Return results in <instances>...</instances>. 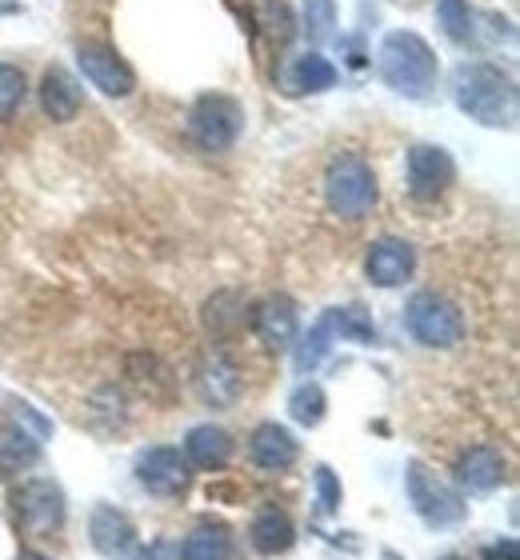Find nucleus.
Listing matches in <instances>:
<instances>
[{
    "label": "nucleus",
    "instance_id": "f257e3e1",
    "mask_svg": "<svg viewBox=\"0 0 520 560\" xmlns=\"http://www.w3.org/2000/svg\"><path fill=\"white\" fill-rule=\"evenodd\" d=\"M452 101L461 105V113H469L488 129H512L517 125V84L497 65H485V60L457 65V72H452Z\"/></svg>",
    "mask_w": 520,
    "mask_h": 560
},
{
    "label": "nucleus",
    "instance_id": "f03ea898",
    "mask_svg": "<svg viewBox=\"0 0 520 560\" xmlns=\"http://www.w3.org/2000/svg\"><path fill=\"white\" fill-rule=\"evenodd\" d=\"M377 65H381L384 84L401 96H428L432 84H437V57H432V48L425 45V36L405 33V28L384 36Z\"/></svg>",
    "mask_w": 520,
    "mask_h": 560
},
{
    "label": "nucleus",
    "instance_id": "7ed1b4c3",
    "mask_svg": "<svg viewBox=\"0 0 520 560\" xmlns=\"http://www.w3.org/2000/svg\"><path fill=\"white\" fill-rule=\"evenodd\" d=\"M324 200L345 221L369 217L377 209V173H372V164L360 161V156L333 161L328 164V176H324Z\"/></svg>",
    "mask_w": 520,
    "mask_h": 560
},
{
    "label": "nucleus",
    "instance_id": "20e7f679",
    "mask_svg": "<svg viewBox=\"0 0 520 560\" xmlns=\"http://www.w3.org/2000/svg\"><path fill=\"white\" fill-rule=\"evenodd\" d=\"M405 325L425 349H452L464 340L461 308L440 292H416L405 308Z\"/></svg>",
    "mask_w": 520,
    "mask_h": 560
},
{
    "label": "nucleus",
    "instance_id": "39448f33",
    "mask_svg": "<svg viewBox=\"0 0 520 560\" xmlns=\"http://www.w3.org/2000/svg\"><path fill=\"white\" fill-rule=\"evenodd\" d=\"M244 129V108L232 101V96H220V93H205L193 105L188 113V132L197 140L200 149L208 152H224L236 144Z\"/></svg>",
    "mask_w": 520,
    "mask_h": 560
},
{
    "label": "nucleus",
    "instance_id": "423d86ee",
    "mask_svg": "<svg viewBox=\"0 0 520 560\" xmlns=\"http://www.w3.org/2000/svg\"><path fill=\"white\" fill-rule=\"evenodd\" d=\"M408 501H413V509L425 516L428 525H437V528H449V525H457V521H464L461 492L452 489V485H444V480H440L432 468L420 465V460L408 465Z\"/></svg>",
    "mask_w": 520,
    "mask_h": 560
},
{
    "label": "nucleus",
    "instance_id": "0eeeda50",
    "mask_svg": "<svg viewBox=\"0 0 520 560\" xmlns=\"http://www.w3.org/2000/svg\"><path fill=\"white\" fill-rule=\"evenodd\" d=\"M77 65H81L84 81L101 89L104 96H128L137 89V72L128 69L125 57L116 52L113 45H101V40H84L77 48Z\"/></svg>",
    "mask_w": 520,
    "mask_h": 560
},
{
    "label": "nucleus",
    "instance_id": "6e6552de",
    "mask_svg": "<svg viewBox=\"0 0 520 560\" xmlns=\"http://www.w3.org/2000/svg\"><path fill=\"white\" fill-rule=\"evenodd\" d=\"M16 501V516H21V525L36 537H45V533H57L65 525V497L53 480H28L21 485V492L12 497Z\"/></svg>",
    "mask_w": 520,
    "mask_h": 560
},
{
    "label": "nucleus",
    "instance_id": "1a4fd4ad",
    "mask_svg": "<svg viewBox=\"0 0 520 560\" xmlns=\"http://www.w3.org/2000/svg\"><path fill=\"white\" fill-rule=\"evenodd\" d=\"M452 156L440 144H416L408 152V192L416 200H437L444 188L452 185Z\"/></svg>",
    "mask_w": 520,
    "mask_h": 560
},
{
    "label": "nucleus",
    "instance_id": "9d476101",
    "mask_svg": "<svg viewBox=\"0 0 520 560\" xmlns=\"http://www.w3.org/2000/svg\"><path fill=\"white\" fill-rule=\"evenodd\" d=\"M137 480L149 492H157V497H181V492L188 489V468L176 448L157 444V448H149V453H140Z\"/></svg>",
    "mask_w": 520,
    "mask_h": 560
},
{
    "label": "nucleus",
    "instance_id": "9b49d317",
    "mask_svg": "<svg viewBox=\"0 0 520 560\" xmlns=\"http://www.w3.org/2000/svg\"><path fill=\"white\" fill-rule=\"evenodd\" d=\"M89 533H93V545L101 557L108 560H140V545H137V528L125 513H116L108 504L93 509V521H89Z\"/></svg>",
    "mask_w": 520,
    "mask_h": 560
},
{
    "label": "nucleus",
    "instance_id": "f8f14e48",
    "mask_svg": "<svg viewBox=\"0 0 520 560\" xmlns=\"http://www.w3.org/2000/svg\"><path fill=\"white\" fill-rule=\"evenodd\" d=\"M413 265H416V253L408 241H396V236H384L377 245L369 248V260H365V272H369L372 284H381V289H396V284H405L413 277Z\"/></svg>",
    "mask_w": 520,
    "mask_h": 560
},
{
    "label": "nucleus",
    "instance_id": "ddd939ff",
    "mask_svg": "<svg viewBox=\"0 0 520 560\" xmlns=\"http://www.w3.org/2000/svg\"><path fill=\"white\" fill-rule=\"evenodd\" d=\"M253 332L265 340L268 349H292V340H297V304L289 296H268V301L256 304L253 313Z\"/></svg>",
    "mask_w": 520,
    "mask_h": 560
},
{
    "label": "nucleus",
    "instance_id": "4468645a",
    "mask_svg": "<svg viewBox=\"0 0 520 560\" xmlns=\"http://www.w3.org/2000/svg\"><path fill=\"white\" fill-rule=\"evenodd\" d=\"M457 480L469 492H493L505 480V453L493 444H476L457 460Z\"/></svg>",
    "mask_w": 520,
    "mask_h": 560
},
{
    "label": "nucleus",
    "instance_id": "2eb2a0df",
    "mask_svg": "<svg viewBox=\"0 0 520 560\" xmlns=\"http://www.w3.org/2000/svg\"><path fill=\"white\" fill-rule=\"evenodd\" d=\"M197 393L208 405H232L241 397V373L224 352H208L197 369Z\"/></svg>",
    "mask_w": 520,
    "mask_h": 560
},
{
    "label": "nucleus",
    "instance_id": "dca6fc26",
    "mask_svg": "<svg viewBox=\"0 0 520 560\" xmlns=\"http://www.w3.org/2000/svg\"><path fill=\"white\" fill-rule=\"evenodd\" d=\"M249 453H253L256 468H265V472H280V468H289L297 460V441H292V432L285 424H261L253 432V441H249Z\"/></svg>",
    "mask_w": 520,
    "mask_h": 560
},
{
    "label": "nucleus",
    "instance_id": "f3484780",
    "mask_svg": "<svg viewBox=\"0 0 520 560\" xmlns=\"http://www.w3.org/2000/svg\"><path fill=\"white\" fill-rule=\"evenodd\" d=\"M41 108L45 117H53L57 125H69L81 113V89L65 69H48L45 81H41Z\"/></svg>",
    "mask_w": 520,
    "mask_h": 560
},
{
    "label": "nucleus",
    "instance_id": "a211bd4d",
    "mask_svg": "<svg viewBox=\"0 0 520 560\" xmlns=\"http://www.w3.org/2000/svg\"><path fill=\"white\" fill-rule=\"evenodd\" d=\"M185 453L197 468H212L217 472V468H224L232 460V436L224 429H217V424H197V429L188 432Z\"/></svg>",
    "mask_w": 520,
    "mask_h": 560
},
{
    "label": "nucleus",
    "instance_id": "6ab92c4d",
    "mask_svg": "<svg viewBox=\"0 0 520 560\" xmlns=\"http://www.w3.org/2000/svg\"><path fill=\"white\" fill-rule=\"evenodd\" d=\"M292 540H297V528L285 513H280L277 504H268L261 509L253 521V545L256 552H265V557H277V552H289Z\"/></svg>",
    "mask_w": 520,
    "mask_h": 560
},
{
    "label": "nucleus",
    "instance_id": "aec40b11",
    "mask_svg": "<svg viewBox=\"0 0 520 560\" xmlns=\"http://www.w3.org/2000/svg\"><path fill=\"white\" fill-rule=\"evenodd\" d=\"M289 84H292V93H324V89L336 84V69L321 52H304V57L292 60Z\"/></svg>",
    "mask_w": 520,
    "mask_h": 560
},
{
    "label": "nucleus",
    "instance_id": "412c9836",
    "mask_svg": "<svg viewBox=\"0 0 520 560\" xmlns=\"http://www.w3.org/2000/svg\"><path fill=\"white\" fill-rule=\"evenodd\" d=\"M229 557H232V537L224 525H200L181 545V560H229Z\"/></svg>",
    "mask_w": 520,
    "mask_h": 560
},
{
    "label": "nucleus",
    "instance_id": "4be33fe9",
    "mask_svg": "<svg viewBox=\"0 0 520 560\" xmlns=\"http://www.w3.org/2000/svg\"><path fill=\"white\" fill-rule=\"evenodd\" d=\"M205 325H208V332H217V337L236 332V328L244 325V301L236 292H217V296L205 304Z\"/></svg>",
    "mask_w": 520,
    "mask_h": 560
},
{
    "label": "nucleus",
    "instance_id": "5701e85b",
    "mask_svg": "<svg viewBox=\"0 0 520 560\" xmlns=\"http://www.w3.org/2000/svg\"><path fill=\"white\" fill-rule=\"evenodd\" d=\"M333 337H336V332H333V325H328V313H324L321 320H316V325L304 332L301 345H297V357H292V361H297V373H301V376L312 373V369H316V364L328 357V349H333L328 340H333Z\"/></svg>",
    "mask_w": 520,
    "mask_h": 560
},
{
    "label": "nucleus",
    "instance_id": "b1692460",
    "mask_svg": "<svg viewBox=\"0 0 520 560\" xmlns=\"http://www.w3.org/2000/svg\"><path fill=\"white\" fill-rule=\"evenodd\" d=\"M324 388L321 385H312V381H304V385L292 388V397H289V412L297 424H304V429H312V424H321L324 420Z\"/></svg>",
    "mask_w": 520,
    "mask_h": 560
},
{
    "label": "nucleus",
    "instance_id": "393cba45",
    "mask_svg": "<svg viewBox=\"0 0 520 560\" xmlns=\"http://www.w3.org/2000/svg\"><path fill=\"white\" fill-rule=\"evenodd\" d=\"M36 456H41V448H36L33 436H24L21 429L0 432V468H4V472H16V468L33 465Z\"/></svg>",
    "mask_w": 520,
    "mask_h": 560
},
{
    "label": "nucleus",
    "instance_id": "a878e982",
    "mask_svg": "<svg viewBox=\"0 0 520 560\" xmlns=\"http://www.w3.org/2000/svg\"><path fill=\"white\" fill-rule=\"evenodd\" d=\"M24 93H28L24 72L16 65H0V120H9L24 105Z\"/></svg>",
    "mask_w": 520,
    "mask_h": 560
},
{
    "label": "nucleus",
    "instance_id": "bb28decb",
    "mask_svg": "<svg viewBox=\"0 0 520 560\" xmlns=\"http://www.w3.org/2000/svg\"><path fill=\"white\" fill-rule=\"evenodd\" d=\"M328 325L348 340H372V320L360 308H328Z\"/></svg>",
    "mask_w": 520,
    "mask_h": 560
},
{
    "label": "nucleus",
    "instance_id": "cd10ccee",
    "mask_svg": "<svg viewBox=\"0 0 520 560\" xmlns=\"http://www.w3.org/2000/svg\"><path fill=\"white\" fill-rule=\"evenodd\" d=\"M437 16L452 40H464V36L473 33V24H469V4H464V0H437Z\"/></svg>",
    "mask_w": 520,
    "mask_h": 560
},
{
    "label": "nucleus",
    "instance_id": "c85d7f7f",
    "mask_svg": "<svg viewBox=\"0 0 520 560\" xmlns=\"http://www.w3.org/2000/svg\"><path fill=\"white\" fill-rule=\"evenodd\" d=\"M312 480H316V504H321V513H336L340 509V480L333 477V468L321 465Z\"/></svg>",
    "mask_w": 520,
    "mask_h": 560
},
{
    "label": "nucleus",
    "instance_id": "c756f323",
    "mask_svg": "<svg viewBox=\"0 0 520 560\" xmlns=\"http://www.w3.org/2000/svg\"><path fill=\"white\" fill-rule=\"evenodd\" d=\"M304 28H309L312 40H321V36H328V24H333V4L328 0H309V9H304Z\"/></svg>",
    "mask_w": 520,
    "mask_h": 560
},
{
    "label": "nucleus",
    "instance_id": "7c9ffc66",
    "mask_svg": "<svg viewBox=\"0 0 520 560\" xmlns=\"http://www.w3.org/2000/svg\"><path fill=\"white\" fill-rule=\"evenodd\" d=\"M485 560H520L517 540L505 537V540H500V545H493V549H485Z\"/></svg>",
    "mask_w": 520,
    "mask_h": 560
},
{
    "label": "nucleus",
    "instance_id": "2f4dec72",
    "mask_svg": "<svg viewBox=\"0 0 520 560\" xmlns=\"http://www.w3.org/2000/svg\"><path fill=\"white\" fill-rule=\"evenodd\" d=\"M16 560H48V557H41V552H21Z\"/></svg>",
    "mask_w": 520,
    "mask_h": 560
},
{
    "label": "nucleus",
    "instance_id": "473e14b6",
    "mask_svg": "<svg viewBox=\"0 0 520 560\" xmlns=\"http://www.w3.org/2000/svg\"><path fill=\"white\" fill-rule=\"evenodd\" d=\"M440 560H464V557H440Z\"/></svg>",
    "mask_w": 520,
    "mask_h": 560
}]
</instances>
